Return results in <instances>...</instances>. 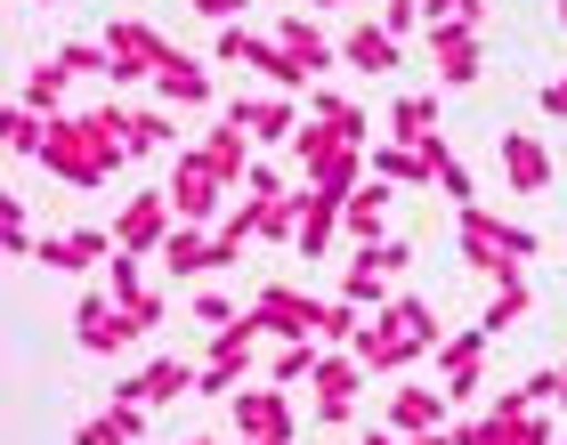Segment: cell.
I'll return each instance as SVG.
<instances>
[{"instance_id":"6da1fadb","label":"cell","mask_w":567,"mask_h":445,"mask_svg":"<svg viewBox=\"0 0 567 445\" xmlns=\"http://www.w3.org/2000/svg\"><path fill=\"white\" fill-rule=\"evenodd\" d=\"M49 178L65 187H106L131 163V106H90V114H49V146H41Z\"/></svg>"},{"instance_id":"7a4b0ae2","label":"cell","mask_w":567,"mask_h":445,"mask_svg":"<svg viewBox=\"0 0 567 445\" xmlns=\"http://www.w3.org/2000/svg\"><path fill=\"white\" fill-rule=\"evenodd\" d=\"M454 244H462V259H471L486 283H503V276H519V259H535V227H511L495 211H478V203H462L454 211Z\"/></svg>"},{"instance_id":"3957f363","label":"cell","mask_w":567,"mask_h":445,"mask_svg":"<svg viewBox=\"0 0 567 445\" xmlns=\"http://www.w3.org/2000/svg\"><path fill=\"white\" fill-rule=\"evenodd\" d=\"M163 195H171V211H178V219L212 227V219H219V203L236 195V187L219 178V163H212L203 146H178V154H171V178H163Z\"/></svg>"},{"instance_id":"277c9868","label":"cell","mask_w":567,"mask_h":445,"mask_svg":"<svg viewBox=\"0 0 567 445\" xmlns=\"http://www.w3.org/2000/svg\"><path fill=\"white\" fill-rule=\"evenodd\" d=\"M106 58H114V73H106V82H122V90H131V82H154V73H163L171 41L154 33L146 17H122V24H106Z\"/></svg>"},{"instance_id":"5b68a950","label":"cell","mask_w":567,"mask_h":445,"mask_svg":"<svg viewBox=\"0 0 567 445\" xmlns=\"http://www.w3.org/2000/svg\"><path fill=\"white\" fill-rule=\"evenodd\" d=\"M251 317H260L268 340H317L324 332V300L292 292V283H260V292H251Z\"/></svg>"},{"instance_id":"8992f818","label":"cell","mask_w":567,"mask_h":445,"mask_svg":"<svg viewBox=\"0 0 567 445\" xmlns=\"http://www.w3.org/2000/svg\"><path fill=\"white\" fill-rule=\"evenodd\" d=\"M430 65H437V82H446V90H471L478 73H486L478 24H462V17H437V24H430Z\"/></svg>"},{"instance_id":"52a82bcc","label":"cell","mask_w":567,"mask_h":445,"mask_svg":"<svg viewBox=\"0 0 567 445\" xmlns=\"http://www.w3.org/2000/svg\"><path fill=\"white\" fill-rule=\"evenodd\" d=\"M486 340H495L486 324L437 340V389H446L454 405H471V397H478V381H486Z\"/></svg>"},{"instance_id":"ba28073f","label":"cell","mask_w":567,"mask_h":445,"mask_svg":"<svg viewBox=\"0 0 567 445\" xmlns=\"http://www.w3.org/2000/svg\"><path fill=\"white\" fill-rule=\"evenodd\" d=\"M349 349L365 356V373H390V381H398V373H405V364H414V356H430L422 340H414V332H405V324L390 317V308H373V317H365V332H357Z\"/></svg>"},{"instance_id":"9c48e42d","label":"cell","mask_w":567,"mask_h":445,"mask_svg":"<svg viewBox=\"0 0 567 445\" xmlns=\"http://www.w3.org/2000/svg\"><path fill=\"white\" fill-rule=\"evenodd\" d=\"M171 227H178L171 195H163V187H146V195H131V203H122V219H114V244H122V251H138V259H154Z\"/></svg>"},{"instance_id":"30bf717a","label":"cell","mask_w":567,"mask_h":445,"mask_svg":"<svg viewBox=\"0 0 567 445\" xmlns=\"http://www.w3.org/2000/svg\"><path fill=\"white\" fill-rule=\"evenodd\" d=\"M195 381H203V373H195L187 356H154V364H138V373H122V389H114V397L154 413V405H171V397H195Z\"/></svg>"},{"instance_id":"8fae6325","label":"cell","mask_w":567,"mask_h":445,"mask_svg":"<svg viewBox=\"0 0 567 445\" xmlns=\"http://www.w3.org/2000/svg\"><path fill=\"white\" fill-rule=\"evenodd\" d=\"M122 244H114V227H49L41 235V268H58V276H82V268H97V259H114Z\"/></svg>"},{"instance_id":"7c38bea8","label":"cell","mask_w":567,"mask_h":445,"mask_svg":"<svg viewBox=\"0 0 567 445\" xmlns=\"http://www.w3.org/2000/svg\"><path fill=\"white\" fill-rule=\"evenodd\" d=\"M495 154H503V178H511V195H544L551 178H559L551 146L535 138V130H503V138H495Z\"/></svg>"},{"instance_id":"4fadbf2b","label":"cell","mask_w":567,"mask_h":445,"mask_svg":"<svg viewBox=\"0 0 567 445\" xmlns=\"http://www.w3.org/2000/svg\"><path fill=\"white\" fill-rule=\"evenodd\" d=\"M300 106H308V97H284V90H244V97H227V114H236L260 146L292 138V130H300Z\"/></svg>"},{"instance_id":"5bb4252c","label":"cell","mask_w":567,"mask_h":445,"mask_svg":"<svg viewBox=\"0 0 567 445\" xmlns=\"http://www.w3.org/2000/svg\"><path fill=\"white\" fill-rule=\"evenodd\" d=\"M73 340H82L90 356H122L138 332H131V317H122V300H114V292H90L82 308H73Z\"/></svg>"},{"instance_id":"9a60e30c","label":"cell","mask_w":567,"mask_h":445,"mask_svg":"<svg viewBox=\"0 0 567 445\" xmlns=\"http://www.w3.org/2000/svg\"><path fill=\"white\" fill-rule=\"evenodd\" d=\"M357 389H365V356L357 349H324L317 356V422H349Z\"/></svg>"},{"instance_id":"2e32d148","label":"cell","mask_w":567,"mask_h":445,"mask_svg":"<svg viewBox=\"0 0 567 445\" xmlns=\"http://www.w3.org/2000/svg\"><path fill=\"white\" fill-rule=\"evenodd\" d=\"M341 227H349V195H332V187H300V235H292V251H300V259H324Z\"/></svg>"},{"instance_id":"e0dca14e","label":"cell","mask_w":567,"mask_h":445,"mask_svg":"<svg viewBox=\"0 0 567 445\" xmlns=\"http://www.w3.org/2000/svg\"><path fill=\"white\" fill-rule=\"evenodd\" d=\"M227 413H236V437L292 445V405H284V389H236V397H227Z\"/></svg>"},{"instance_id":"ac0fdd59","label":"cell","mask_w":567,"mask_h":445,"mask_svg":"<svg viewBox=\"0 0 567 445\" xmlns=\"http://www.w3.org/2000/svg\"><path fill=\"white\" fill-rule=\"evenodd\" d=\"M146 90H154V106H171V114H178V106L195 114V106H212V97H219V90H212V73H203V58H187V49H171L163 73H154Z\"/></svg>"},{"instance_id":"d6986e66","label":"cell","mask_w":567,"mask_h":445,"mask_svg":"<svg viewBox=\"0 0 567 445\" xmlns=\"http://www.w3.org/2000/svg\"><path fill=\"white\" fill-rule=\"evenodd\" d=\"M446 389H414V381H405V389H390V405H381V422H390L398 437H422V430H446Z\"/></svg>"},{"instance_id":"ffe728a7","label":"cell","mask_w":567,"mask_h":445,"mask_svg":"<svg viewBox=\"0 0 567 445\" xmlns=\"http://www.w3.org/2000/svg\"><path fill=\"white\" fill-rule=\"evenodd\" d=\"M154 259H163L178 283H187V276H212V268H219V235L195 227V219H178V227L163 235V251H154Z\"/></svg>"},{"instance_id":"44dd1931","label":"cell","mask_w":567,"mask_h":445,"mask_svg":"<svg viewBox=\"0 0 567 445\" xmlns=\"http://www.w3.org/2000/svg\"><path fill=\"white\" fill-rule=\"evenodd\" d=\"M341 65H357V73H373V82H381V73L405 65V41L390 33V24H349V33H341Z\"/></svg>"},{"instance_id":"7402d4cb","label":"cell","mask_w":567,"mask_h":445,"mask_svg":"<svg viewBox=\"0 0 567 445\" xmlns=\"http://www.w3.org/2000/svg\"><path fill=\"white\" fill-rule=\"evenodd\" d=\"M195 146H203V154L219 163V178H227V187H244V178H251V146H260V138H251V130H244L236 114H219V122L203 130Z\"/></svg>"},{"instance_id":"603a6c76","label":"cell","mask_w":567,"mask_h":445,"mask_svg":"<svg viewBox=\"0 0 567 445\" xmlns=\"http://www.w3.org/2000/svg\"><path fill=\"white\" fill-rule=\"evenodd\" d=\"M276 41H284V58H292V65H308V73L341 65V41H324V33H317V17H308V9L276 17Z\"/></svg>"},{"instance_id":"cb8c5ba5","label":"cell","mask_w":567,"mask_h":445,"mask_svg":"<svg viewBox=\"0 0 567 445\" xmlns=\"http://www.w3.org/2000/svg\"><path fill=\"white\" fill-rule=\"evenodd\" d=\"M138 437H146V405H122V397L73 430V445H138Z\"/></svg>"},{"instance_id":"d4e9b609","label":"cell","mask_w":567,"mask_h":445,"mask_svg":"<svg viewBox=\"0 0 567 445\" xmlns=\"http://www.w3.org/2000/svg\"><path fill=\"white\" fill-rule=\"evenodd\" d=\"M341 300H357V308H390V259H381V244H365V251L349 259Z\"/></svg>"},{"instance_id":"484cf974","label":"cell","mask_w":567,"mask_h":445,"mask_svg":"<svg viewBox=\"0 0 567 445\" xmlns=\"http://www.w3.org/2000/svg\"><path fill=\"white\" fill-rule=\"evenodd\" d=\"M65 90H73V65H65V58H41V65L17 82V106H33V114H65Z\"/></svg>"},{"instance_id":"4316f807","label":"cell","mask_w":567,"mask_h":445,"mask_svg":"<svg viewBox=\"0 0 567 445\" xmlns=\"http://www.w3.org/2000/svg\"><path fill=\"white\" fill-rule=\"evenodd\" d=\"M381 227H390V178H365V187L349 195V235L357 244H390Z\"/></svg>"},{"instance_id":"83f0119b","label":"cell","mask_w":567,"mask_h":445,"mask_svg":"<svg viewBox=\"0 0 567 445\" xmlns=\"http://www.w3.org/2000/svg\"><path fill=\"white\" fill-rule=\"evenodd\" d=\"M381 138H398V146H422V138H437V97H430V90L398 97V106H390V130H381Z\"/></svg>"},{"instance_id":"f1b7e54d","label":"cell","mask_w":567,"mask_h":445,"mask_svg":"<svg viewBox=\"0 0 567 445\" xmlns=\"http://www.w3.org/2000/svg\"><path fill=\"white\" fill-rule=\"evenodd\" d=\"M341 146H357V138H341V130H332V122H317V114H308V122L292 130V163H300L308 178H317V170H324Z\"/></svg>"},{"instance_id":"f546056e","label":"cell","mask_w":567,"mask_h":445,"mask_svg":"<svg viewBox=\"0 0 567 445\" xmlns=\"http://www.w3.org/2000/svg\"><path fill=\"white\" fill-rule=\"evenodd\" d=\"M373 178H390V187H430V154L381 138V146H373Z\"/></svg>"},{"instance_id":"4dcf8cb0","label":"cell","mask_w":567,"mask_h":445,"mask_svg":"<svg viewBox=\"0 0 567 445\" xmlns=\"http://www.w3.org/2000/svg\"><path fill=\"white\" fill-rule=\"evenodd\" d=\"M527 308H535V292H527V276H503L495 283V300H486V332H519V317H527Z\"/></svg>"},{"instance_id":"1f68e13d","label":"cell","mask_w":567,"mask_h":445,"mask_svg":"<svg viewBox=\"0 0 567 445\" xmlns=\"http://www.w3.org/2000/svg\"><path fill=\"white\" fill-rule=\"evenodd\" d=\"M317 356H324V340H276V389H300V381H317Z\"/></svg>"},{"instance_id":"d6a6232c","label":"cell","mask_w":567,"mask_h":445,"mask_svg":"<svg viewBox=\"0 0 567 445\" xmlns=\"http://www.w3.org/2000/svg\"><path fill=\"white\" fill-rule=\"evenodd\" d=\"M171 146H178L171 106H138V114H131V154H171Z\"/></svg>"},{"instance_id":"836d02e7","label":"cell","mask_w":567,"mask_h":445,"mask_svg":"<svg viewBox=\"0 0 567 445\" xmlns=\"http://www.w3.org/2000/svg\"><path fill=\"white\" fill-rule=\"evenodd\" d=\"M0 146H9V154H41V146H49V114L9 106V114H0Z\"/></svg>"},{"instance_id":"e575fe53","label":"cell","mask_w":567,"mask_h":445,"mask_svg":"<svg viewBox=\"0 0 567 445\" xmlns=\"http://www.w3.org/2000/svg\"><path fill=\"white\" fill-rule=\"evenodd\" d=\"M390 317H398L405 332H414V340H422L430 356H437V340H446V324H437V308H430L422 292H405V300H390Z\"/></svg>"},{"instance_id":"d590c367","label":"cell","mask_w":567,"mask_h":445,"mask_svg":"<svg viewBox=\"0 0 567 445\" xmlns=\"http://www.w3.org/2000/svg\"><path fill=\"white\" fill-rule=\"evenodd\" d=\"M495 445H551L544 405H527V413H495Z\"/></svg>"},{"instance_id":"8d00e7d4","label":"cell","mask_w":567,"mask_h":445,"mask_svg":"<svg viewBox=\"0 0 567 445\" xmlns=\"http://www.w3.org/2000/svg\"><path fill=\"white\" fill-rule=\"evenodd\" d=\"M0 227H9V259H33V251H41L33 211H24V195H9V203H0Z\"/></svg>"},{"instance_id":"74e56055","label":"cell","mask_w":567,"mask_h":445,"mask_svg":"<svg viewBox=\"0 0 567 445\" xmlns=\"http://www.w3.org/2000/svg\"><path fill=\"white\" fill-rule=\"evenodd\" d=\"M244 373H251V356H212V364H203V381H195V397H236Z\"/></svg>"},{"instance_id":"f35d334b","label":"cell","mask_w":567,"mask_h":445,"mask_svg":"<svg viewBox=\"0 0 567 445\" xmlns=\"http://www.w3.org/2000/svg\"><path fill=\"white\" fill-rule=\"evenodd\" d=\"M58 58L73 65V82H90V73H114V58H106V41H58Z\"/></svg>"},{"instance_id":"ab89813d","label":"cell","mask_w":567,"mask_h":445,"mask_svg":"<svg viewBox=\"0 0 567 445\" xmlns=\"http://www.w3.org/2000/svg\"><path fill=\"white\" fill-rule=\"evenodd\" d=\"M106 292H114V300H138V292H146V283H138V251H114V259H106Z\"/></svg>"},{"instance_id":"60d3db41","label":"cell","mask_w":567,"mask_h":445,"mask_svg":"<svg viewBox=\"0 0 567 445\" xmlns=\"http://www.w3.org/2000/svg\"><path fill=\"white\" fill-rule=\"evenodd\" d=\"M381 24H390V33L405 41L414 24H430V9H422V0H381Z\"/></svg>"},{"instance_id":"b9f144b4","label":"cell","mask_w":567,"mask_h":445,"mask_svg":"<svg viewBox=\"0 0 567 445\" xmlns=\"http://www.w3.org/2000/svg\"><path fill=\"white\" fill-rule=\"evenodd\" d=\"M122 317H131V332L146 340L154 324H163V292H138V300H122Z\"/></svg>"},{"instance_id":"7bdbcfd3","label":"cell","mask_w":567,"mask_h":445,"mask_svg":"<svg viewBox=\"0 0 567 445\" xmlns=\"http://www.w3.org/2000/svg\"><path fill=\"white\" fill-rule=\"evenodd\" d=\"M244 195H251V203H268V195H292V187H284V170H276V163H251Z\"/></svg>"},{"instance_id":"ee69618b","label":"cell","mask_w":567,"mask_h":445,"mask_svg":"<svg viewBox=\"0 0 567 445\" xmlns=\"http://www.w3.org/2000/svg\"><path fill=\"white\" fill-rule=\"evenodd\" d=\"M195 324H236V308H227V292H195Z\"/></svg>"},{"instance_id":"f6af8a7d","label":"cell","mask_w":567,"mask_h":445,"mask_svg":"<svg viewBox=\"0 0 567 445\" xmlns=\"http://www.w3.org/2000/svg\"><path fill=\"white\" fill-rule=\"evenodd\" d=\"M187 9H195V17H212V24H236L251 0H187Z\"/></svg>"},{"instance_id":"bcb514c9","label":"cell","mask_w":567,"mask_h":445,"mask_svg":"<svg viewBox=\"0 0 567 445\" xmlns=\"http://www.w3.org/2000/svg\"><path fill=\"white\" fill-rule=\"evenodd\" d=\"M454 445H495V413H478V422H454Z\"/></svg>"},{"instance_id":"7dc6e473","label":"cell","mask_w":567,"mask_h":445,"mask_svg":"<svg viewBox=\"0 0 567 445\" xmlns=\"http://www.w3.org/2000/svg\"><path fill=\"white\" fill-rule=\"evenodd\" d=\"M544 122H567V73H559V82H544Z\"/></svg>"},{"instance_id":"c3c4849f","label":"cell","mask_w":567,"mask_h":445,"mask_svg":"<svg viewBox=\"0 0 567 445\" xmlns=\"http://www.w3.org/2000/svg\"><path fill=\"white\" fill-rule=\"evenodd\" d=\"M446 9H454L462 24H486V0H446Z\"/></svg>"},{"instance_id":"681fc988","label":"cell","mask_w":567,"mask_h":445,"mask_svg":"<svg viewBox=\"0 0 567 445\" xmlns=\"http://www.w3.org/2000/svg\"><path fill=\"white\" fill-rule=\"evenodd\" d=\"M551 405L567 413V364H551Z\"/></svg>"},{"instance_id":"f907efd6","label":"cell","mask_w":567,"mask_h":445,"mask_svg":"<svg viewBox=\"0 0 567 445\" xmlns=\"http://www.w3.org/2000/svg\"><path fill=\"white\" fill-rule=\"evenodd\" d=\"M405 445H454V430H422V437H405Z\"/></svg>"},{"instance_id":"816d5d0a","label":"cell","mask_w":567,"mask_h":445,"mask_svg":"<svg viewBox=\"0 0 567 445\" xmlns=\"http://www.w3.org/2000/svg\"><path fill=\"white\" fill-rule=\"evenodd\" d=\"M422 9H430V24H437V17H454V9H446V0H422Z\"/></svg>"},{"instance_id":"f5cc1de1","label":"cell","mask_w":567,"mask_h":445,"mask_svg":"<svg viewBox=\"0 0 567 445\" xmlns=\"http://www.w3.org/2000/svg\"><path fill=\"white\" fill-rule=\"evenodd\" d=\"M300 9H341V0H300Z\"/></svg>"},{"instance_id":"db71d44e","label":"cell","mask_w":567,"mask_h":445,"mask_svg":"<svg viewBox=\"0 0 567 445\" xmlns=\"http://www.w3.org/2000/svg\"><path fill=\"white\" fill-rule=\"evenodd\" d=\"M187 445H212V437H187Z\"/></svg>"},{"instance_id":"11a10c76","label":"cell","mask_w":567,"mask_h":445,"mask_svg":"<svg viewBox=\"0 0 567 445\" xmlns=\"http://www.w3.org/2000/svg\"><path fill=\"white\" fill-rule=\"evenodd\" d=\"M244 445H268V437H244Z\"/></svg>"},{"instance_id":"9f6ffc18","label":"cell","mask_w":567,"mask_h":445,"mask_svg":"<svg viewBox=\"0 0 567 445\" xmlns=\"http://www.w3.org/2000/svg\"><path fill=\"white\" fill-rule=\"evenodd\" d=\"M559 24H567V0H559Z\"/></svg>"}]
</instances>
